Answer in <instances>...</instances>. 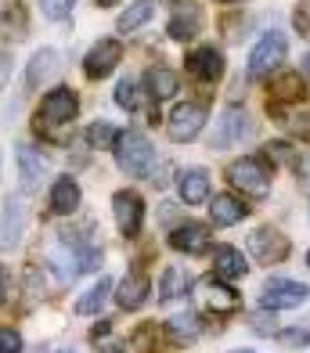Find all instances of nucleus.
<instances>
[{"instance_id":"obj_37","label":"nucleus","mask_w":310,"mask_h":353,"mask_svg":"<svg viewBox=\"0 0 310 353\" xmlns=\"http://www.w3.org/2000/svg\"><path fill=\"white\" fill-rule=\"evenodd\" d=\"M94 353H126V346L119 343V339H105V335H101V339H94Z\"/></svg>"},{"instance_id":"obj_41","label":"nucleus","mask_w":310,"mask_h":353,"mask_svg":"<svg viewBox=\"0 0 310 353\" xmlns=\"http://www.w3.org/2000/svg\"><path fill=\"white\" fill-rule=\"evenodd\" d=\"M119 0H97V8H116Z\"/></svg>"},{"instance_id":"obj_44","label":"nucleus","mask_w":310,"mask_h":353,"mask_svg":"<svg viewBox=\"0 0 310 353\" xmlns=\"http://www.w3.org/2000/svg\"><path fill=\"white\" fill-rule=\"evenodd\" d=\"M220 4H235V0H220Z\"/></svg>"},{"instance_id":"obj_27","label":"nucleus","mask_w":310,"mask_h":353,"mask_svg":"<svg viewBox=\"0 0 310 353\" xmlns=\"http://www.w3.org/2000/svg\"><path fill=\"white\" fill-rule=\"evenodd\" d=\"M271 116L296 137H310V108H289L285 112L282 105H271Z\"/></svg>"},{"instance_id":"obj_12","label":"nucleus","mask_w":310,"mask_h":353,"mask_svg":"<svg viewBox=\"0 0 310 353\" xmlns=\"http://www.w3.org/2000/svg\"><path fill=\"white\" fill-rule=\"evenodd\" d=\"M119 61H123V43L119 40H97L87 51V58H84V72L90 79H105Z\"/></svg>"},{"instance_id":"obj_23","label":"nucleus","mask_w":310,"mask_h":353,"mask_svg":"<svg viewBox=\"0 0 310 353\" xmlns=\"http://www.w3.org/2000/svg\"><path fill=\"white\" fill-rule=\"evenodd\" d=\"M181 199L188 202V205H202V202H209V173L206 170H184L181 173Z\"/></svg>"},{"instance_id":"obj_42","label":"nucleus","mask_w":310,"mask_h":353,"mask_svg":"<svg viewBox=\"0 0 310 353\" xmlns=\"http://www.w3.org/2000/svg\"><path fill=\"white\" fill-rule=\"evenodd\" d=\"M303 72H307V76H310V54H307V58H303Z\"/></svg>"},{"instance_id":"obj_13","label":"nucleus","mask_w":310,"mask_h":353,"mask_svg":"<svg viewBox=\"0 0 310 353\" xmlns=\"http://www.w3.org/2000/svg\"><path fill=\"white\" fill-rule=\"evenodd\" d=\"M166 33H170L173 40H191V37H199V33H202V8L191 4V0H181V4L173 8V14H170Z\"/></svg>"},{"instance_id":"obj_2","label":"nucleus","mask_w":310,"mask_h":353,"mask_svg":"<svg viewBox=\"0 0 310 353\" xmlns=\"http://www.w3.org/2000/svg\"><path fill=\"white\" fill-rule=\"evenodd\" d=\"M195 307H199V314H213V317H231L242 310V296L235 292L231 285H227L224 278L209 274L202 281H195Z\"/></svg>"},{"instance_id":"obj_18","label":"nucleus","mask_w":310,"mask_h":353,"mask_svg":"<svg viewBox=\"0 0 310 353\" xmlns=\"http://www.w3.org/2000/svg\"><path fill=\"white\" fill-rule=\"evenodd\" d=\"M26 33H29V14H26V4L11 0V4L0 8V37L11 40V43H19V40H26Z\"/></svg>"},{"instance_id":"obj_32","label":"nucleus","mask_w":310,"mask_h":353,"mask_svg":"<svg viewBox=\"0 0 310 353\" xmlns=\"http://www.w3.org/2000/svg\"><path fill=\"white\" fill-rule=\"evenodd\" d=\"M155 343H159V332H155V325H141L134 335H130V346L141 350V353H152V350H155Z\"/></svg>"},{"instance_id":"obj_38","label":"nucleus","mask_w":310,"mask_h":353,"mask_svg":"<svg viewBox=\"0 0 310 353\" xmlns=\"http://www.w3.org/2000/svg\"><path fill=\"white\" fill-rule=\"evenodd\" d=\"M296 29H300L303 37H310V4L296 8Z\"/></svg>"},{"instance_id":"obj_8","label":"nucleus","mask_w":310,"mask_h":353,"mask_svg":"<svg viewBox=\"0 0 310 353\" xmlns=\"http://www.w3.org/2000/svg\"><path fill=\"white\" fill-rule=\"evenodd\" d=\"M249 252L256 256L260 263L274 267V263H285V260H289L292 245H289V238H285L278 228H256V231L249 234Z\"/></svg>"},{"instance_id":"obj_33","label":"nucleus","mask_w":310,"mask_h":353,"mask_svg":"<svg viewBox=\"0 0 310 353\" xmlns=\"http://www.w3.org/2000/svg\"><path fill=\"white\" fill-rule=\"evenodd\" d=\"M72 8H76V0H40V11L47 14V19H55V22L69 19Z\"/></svg>"},{"instance_id":"obj_14","label":"nucleus","mask_w":310,"mask_h":353,"mask_svg":"<svg viewBox=\"0 0 310 353\" xmlns=\"http://www.w3.org/2000/svg\"><path fill=\"white\" fill-rule=\"evenodd\" d=\"M188 72L199 79V83H217L224 76V54L217 47H199V51L188 54Z\"/></svg>"},{"instance_id":"obj_30","label":"nucleus","mask_w":310,"mask_h":353,"mask_svg":"<svg viewBox=\"0 0 310 353\" xmlns=\"http://www.w3.org/2000/svg\"><path fill=\"white\" fill-rule=\"evenodd\" d=\"M116 141H119V130L116 126H108V123H94V126H87V144L90 148H116Z\"/></svg>"},{"instance_id":"obj_9","label":"nucleus","mask_w":310,"mask_h":353,"mask_svg":"<svg viewBox=\"0 0 310 353\" xmlns=\"http://www.w3.org/2000/svg\"><path fill=\"white\" fill-rule=\"evenodd\" d=\"M112 216H116V228L123 238H137L141 223H144V202L137 191H116L112 199Z\"/></svg>"},{"instance_id":"obj_5","label":"nucleus","mask_w":310,"mask_h":353,"mask_svg":"<svg viewBox=\"0 0 310 353\" xmlns=\"http://www.w3.org/2000/svg\"><path fill=\"white\" fill-rule=\"evenodd\" d=\"M307 299H310V288L303 281H292V278H271L260 288V307L271 314L274 310H300Z\"/></svg>"},{"instance_id":"obj_20","label":"nucleus","mask_w":310,"mask_h":353,"mask_svg":"<svg viewBox=\"0 0 310 353\" xmlns=\"http://www.w3.org/2000/svg\"><path fill=\"white\" fill-rule=\"evenodd\" d=\"M144 87H148V98L152 101H166L177 94V87H181V79H177L173 69L166 65H152L148 72H144Z\"/></svg>"},{"instance_id":"obj_25","label":"nucleus","mask_w":310,"mask_h":353,"mask_svg":"<svg viewBox=\"0 0 310 353\" xmlns=\"http://www.w3.org/2000/svg\"><path fill=\"white\" fill-rule=\"evenodd\" d=\"M108 292H112V281L108 278H97L87 292H79V299H76V314H84V317H90V314H97L108 303Z\"/></svg>"},{"instance_id":"obj_22","label":"nucleus","mask_w":310,"mask_h":353,"mask_svg":"<svg viewBox=\"0 0 310 353\" xmlns=\"http://www.w3.org/2000/svg\"><path fill=\"white\" fill-rule=\"evenodd\" d=\"M166 335H170L173 346H191L202 335V325H199V317H195V314H173L166 321Z\"/></svg>"},{"instance_id":"obj_31","label":"nucleus","mask_w":310,"mask_h":353,"mask_svg":"<svg viewBox=\"0 0 310 353\" xmlns=\"http://www.w3.org/2000/svg\"><path fill=\"white\" fill-rule=\"evenodd\" d=\"M264 159H267V163H282V166H292V170L300 166V152L292 148V144H285V141H271L267 148H264Z\"/></svg>"},{"instance_id":"obj_40","label":"nucleus","mask_w":310,"mask_h":353,"mask_svg":"<svg viewBox=\"0 0 310 353\" xmlns=\"http://www.w3.org/2000/svg\"><path fill=\"white\" fill-rule=\"evenodd\" d=\"M296 170H300V176H303V184L310 188V155H300V166H296Z\"/></svg>"},{"instance_id":"obj_35","label":"nucleus","mask_w":310,"mask_h":353,"mask_svg":"<svg viewBox=\"0 0 310 353\" xmlns=\"http://www.w3.org/2000/svg\"><path fill=\"white\" fill-rule=\"evenodd\" d=\"M116 105L126 108V112L137 108V87H134V79H123V83L116 87Z\"/></svg>"},{"instance_id":"obj_19","label":"nucleus","mask_w":310,"mask_h":353,"mask_svg":"<svg viewBox=\"0 0 310 353\" xmlns=\"http://www.w3.org/2000/svg\"><path fill=\"white\" fill-rule=\"evenodd\" d=\"M246 216H249V205L238 202L235 195H213V202H209V220L217 228H231V223L246 220Z\"/></svg>"},{"instance_id":"obj_4","label":"nucleus","mask_w":310,"mask_h":353,"mask_svg":"<svg viewBox=\"0 0 310 353\" xmlns=\"http://www.w3.org/2000/svg\"><path fill=\"white\" fill-rule=\"evenodd\" d=\"M227 181H231L242 195L249 199H264L271 191V166L264 155H249V159H238V163L227 166Z\"/></svg>"},{"instance_id":"obj_6","label":"nucleus","mask_w":310,"mask_h":353,"mask_svg":"<svg viewBox=\"0 0 310 353\" xmlns=\"http://www.w3.org/2000/svg\"><path fill=\"white\" fill-rule=\"evenodd\" d=\"M285 51H289V40L282 33H264V37L256 40L253 54H249V79L271 76L285 61Z\"/></svg>"},{"instance_id":"obj_1","label":"nucleus","mask_w":310,"mask_h":353,"mask_svg":"<svg viewBox=\"0 0 310 353\" xmlns=\"http://www.w3.org/2000/svg\"><path fill=\"white\" fill-rule=\"evenodd\" d=\"M76 112H79L76 90L72 87H55V90H47L40 98L37 123H32V126H37V134L47 137V141H65V130L72 126Z\"/></svg>"},{"instance_id":"obj_10","label":"nucleus","mask_w":310,"mask_h":353,"mask_svg":"<svg viewBox=\"0 0 310 353\" xmlns=\"http://www.w3.org/2000/svg\"><path fill=\"white\" fill-rule=\"evenodd\" d=\"M249 134H253V123L246 116V108L231 105V108L220 112V119L213 126V148H231V144H238L242 137H249Z\"/></svg>"},{"instance_id":"obj_16","label":"nucleus","mask_w":310,"mask_h":353,"mask_svg":"<svg viewBox=\"0 0 310 353\" xmlns=\"http://www.w3.org/2000/svg\"><path fill=\"white\" fill-rule=\"evenodd\" d=\"M213 274L224 281H235V278H246L249 274V263L242 249L235 245H213Z\"/></svg>"},{"instance_id":"obj_43","label":"nucleus","mask_w":310,"mask_h":353,"mask_svg":"<svg viewBox=\"0 0 310 353\" xmlns=\"http://www.w3.org/2000/svg\"><path fill=\"white\" fill-rule=\"evenodd\" d=\"M231 353H256V350H231Z\"/></svg>"},{"instance_id":"obj_26","label":"nucleus","mask_w":310,"mask_h":353,"mask_svg":"<svg viewBox=\"0 0 310 353\" xmlns=\"http://www.w3.org/2000/svg\"><path fill=\"white\" fill-rule=\"evenodd\" d=\"M271 98H274V105H292V101H300L303 98V79H300V72H282V76H274L271 79Z\"/></svg>"},{"instance_id":"obj_34","label":"nucleus","mask_w":310,"mask_h":353,"mask_svg":"<svg viewBox=\"0 0 310 353\" xmlns=\"http://www.w3.org/2000/svg\"><path fill=\"white\" fill-rule=\"evenodd\" d=\"M22 350H26V343H22L19 328L0 325V353H22Z\"/></svg>"},{"instance_id":"obj_28","label":"nucleus","mask_w":310,"mask_h":353,"mask_svg":"<svg viewBox=\"0 0 310 353\" xmlns=\"http://www.w3.org/2000/svg\"><path fill=\"white\" fill-rule=\"evenodd\" d=\"M58 69V54L51 51V47H43V51H37L32 54V61H29V69H26V83L29 87H40L47 76H51Z\"/></svg>"},{"instance_id":"obj_45","label":"nucleus","mask_w":310,"mask_h":353,"mask_svg":"<svg viewBox=\"0 0 310 353\" xmlns=\"http://www.w3.org/2000/svg\"><path fill=\"white\" fill-rule=\"evenodd\" d=\"M307 263H310V252H307Z\"/></svg>"},{"instance_id":"obj_3","label":"nucleus","mask_w":310,"mask_h":353,"mask_svg":"<svg viewBox=\"0 0 310 353\" xmlns=\"http://www.w3.org/2000/svg\"><path fill=\"white\" fill-rule=\"evenodd\" d=\"M112 152H116V163L126 176H144L155 163V152H152L148 137H144L141 130H123Z\"/></svg>"},{"instance_id":"obj_21","label":"nucleus","mask_w":310,"mask_h":353,"mask_svg":"<svg viewBox=\"0 0 310 353\" xmlns=\"http://www.w3.org/2000/svg\"><path fill=\"white\" fill-rule=\"evenodd\" d=\"M14 159H19V176H22V191H32L40 181H43V173H47V163L29 148V144H19V152H14Z\"/></svg>"},{"instance_id":"obj_11","label":"nucleus","mask_w":310,"mask_h":353,"mask_svg":"<svg viewBox=\"0 0 310 353\" xmlns=\"http://www.w3.org/2000/svg\"><path fill=\"white\" fill-rule=\"evenodd\" d=\"M209 242H213V234H209V228L199 223V220H184V223H177V228L170 231V245L177 252H184V256L209 252Z\"/></svg>"},{"instance_id":"obj_39","label":"nucleus","mask_w":310,"mask_h":353,"mask_svg":"<svg viewBox=\"0 0 310 353\" xmlns=\"http://www.w3.org/2000/svg\"><path fill=\"white\" fill-rule=\"evenodd\" d=\"M8 292H11V281H8V267L0 263V307L8 303Z\"/></svg>"},{"instance_id":"obj_7","label":"nucleus","mask_w":310,"mask_h":353,"mask_svg":"<svg viewBox=\"0 0 310 353\" xmlns=\"http://www.w3.org/2000/svg\"><path fill=\"white\" fill-rule=\"evenodd\" d=\"M202 126H206V108L195 105V101H184V105H177V108L170 112L166 134H170V141L184 144V141H195V137H199Z\"/></svg>"},{"instance_id":"obj_24","label":"nucleus","mask_w":310,"mask_h":353,"mask_svg":"<svg viewBox=\"0 0 310 353\" xmlns=\"http://www.w3.org/2000/svg\"><path fill=\"white\" fill-rule=\"evenodd\" d=\"M188 288H191V274H188V270L184 267H166V270H162V278H159V303L181 299Z\"/></svg>"},{"instance_id":"obj_15","label":"nucleus","mask_w":310,"mask_h":353,"mask_svg":"<svg viewBox=\"0 0 310 353\" xmlns=\"http://www.w3.org/2000/svg\"><path fill=\"white\" fill-rule=\"evenodd\" d=\"M148 292H152L148 274H141V270H130V274L119 281V288H116V303H119L123 310H141L144 303H148Z\"/></svg>"},{"instance_id":"obj_17","label":"nucleus","mask_w":310,"mask_h":353,"mask_svg":"<svg viewBox=\"0 0 310 353\" xmlns=\"http://www.w3.org/2000/svg\"><path fill=\"white\" fill-rule=\"evenodd\" d=\"M79 202H84L79 184L72 181V176H58L55 188H51V213L55 216H72L79 210Z\"/></svg>"},{"instance_id":"obj_29","label":"nucleus","mask_w":310,"mask_h":353,"mask_svg":"<svg viewBox=\"0 0 310 353\" xmlns=\"http://www.w3.org/2000/svg\"><path fill=\"white\" fill-rule=\"evenodd\" d=\"M152 11H155V0H134V4L119 14L116 29H119V33H134V29H141L144 22L152 19Z\"/></svg>"},{"instance_id":"obj_36","label":"nucleus","mask_w":310,"mask_h":353,"mask_svg":"<svg viewBox=\"0 0 310 353\" xmlns=\"http://www.w3.org/2000/svg\"><path fill=\"white\" fill-rule=\"evenodd\" d=\"M278 343L289 346V350L310 346V328H289V332H278Z\"/></svg>"}]
</instances>
